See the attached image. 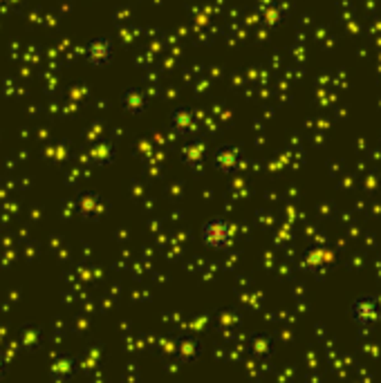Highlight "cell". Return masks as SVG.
<instances>
[{
    "instance_id": "6da1fadb",
    "label": "cell",
    "mask_w": 381,
    "mask_h": 383,
    "mask_svg": "<svg viewBox=\"0 0 381 383\" xmlns=\"http://www.w3.org/2000/svg\"><path fill=\"white\" fill-rule=\"evenodd\" d=\"M209 229H213V235H205V242L216 246V249H220V246H227L229 242H231V233H233V227L229 222H222V220H213V222L207 224Z\"/></svg>"
}]
</instances>
